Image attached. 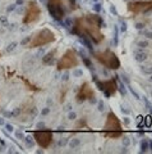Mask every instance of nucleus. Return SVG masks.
I'll return each instance as SVG.
<instances>
[{
    "label": "nucleus",
    "mask_w": 152,
    "mask_h": 154,
    "mask_svg": "<svg viewBox=\"0 0 152 154\" xmlns=\"http://www.w3.org/2000/svg\"><path fill=\"white\" fill-rule=\"evenodd\" d=\"M128 11L134 14H145L152 11V0H136L128 3Z\"/></svg>",
    "instance_id": "0eeeda50"
},
{
    "label": "nucleus",
    "mask_w": 152,
    "mask_h": 154,
    "mask_svg": "<svg viewBox=\"0 0 152 154\" xmlns=\"http://www.w3.org/2000/svg\"><path fill=\"white\" fill-rule=\"evenodd\" d=\"M147 58V55H146V53H142V51H138L136 54V59L138 60V62H142V60H145Z\"/></svg>",
    "instance_id": "ddd939ff"
},
{
    "label": "nucleus",
    "mask_w": 152,
    "mask_h": 154,
    "mask_svg": "<svg viewBox=\"0 0 152 154\" xmlns=\"http://www.w3.org/2000/svg\"><path fill=\"white\" fill-rule=\"evenodd\" d=\"M148 149H151V152H152V140L148 141Z\"/></svg>",
    "instance_id": "6ab92c4d"
},
{
    "label": "nucleus",
    "mask_w": 152,
    "mask_h": 154,
    "mask_svg": "<svg viewBox=\"0 0 152 154\" xmlns=\"http://www.w3.org/2000/svg\"><path fill=\"white\" fill-rule=\"evenodd\" d=\"M95 81H96V85H97L98 90L104 91L107 98L113 96L118 91V84H116V81L114 80V79L105 80V81H98V80L95 79Z\"/></svg>",
    "instance_id": "9b49d317"
},
{
    "label": "nucleus",
    "mask_w": 152,
    "mask_h": 154,
    "mask_svg": "<svg viewBox=\"0 0 152 154\" xmlns=\"http://www.w3.org/2000/svg\"><path fill=\"white\" fill-rule=\"evenodd\" d=\"M40 17H41V8H40V5L35 2V0L28 2L25 17H23V23H25V25H31V23H35V22L39 21Z\"/></svg>",
    "instance_id": "423d86ee"
},
{
    "label": "nucleus",
    "mask_w": 152,
    "mask_h": 154,
    "mask_svg": "<svg viewBox=\"0 0 152 154\" xmlns=\"http://www.w3.org/2000/svg\"><path fill=\"white\" fill-rule=\"evenodd\" d=\"M95 9H96V11H100V7H98V4H96V7H95Z\"/></svg>",
    "instance_id": "aec40b11"
},
{
    "label": "nucleus",
    "mask_w": 152,
    "mask_h": 154,
    "mask_svg": "<svg viewBox=\"0 0 152 154\" xmlns=\"http://www.w3.org/2000/svg\"><path fill=\"white\" fill-rule=\"evenodd\" d=\"M47 11H49L50 16L53 17L55 21H61L65 16V12L63 9V3L61 0H47Z\"/></svg>",
    "instance_id": "1a4fd4ad"
},
{
    "label": "nucleus",
    "mask_w": 152,
    "mask_h": 154,
    "mask_svg": "<svg viewBox=\"0 0 152 154\" xmlns=\"http://www.w3.org/2000/svg\"><path fill=\"white\" fill-rule=\"evenodd\" d=\"M56 40L55 33L49 30V28H42V30L37 31L36 33H33L32 37L28 38L27 42V48L33 49V48H40V46H45L47 44H51Z\"/></svg>",
    "instance_id": "7ed1b4c3"
},
{
    "label": "nucleus",
    "mask_w": 152,
    "mask_h": 154,
    "mask_svg": "<svg viewBox=\"0 0 152 154\" xmlns=\"http://www.w3.org/2000/svg\"><path fill=\"white\" fill-rule=\"evenodd\" d=\"M95 98H96L95 91L92 89V86L89 85L88 82H83L82 85H80L78 93H77V95H75V99H77L78 103H82V102H84V100H91V102H95Z\"/></svg>",
    "instance_id": "9d476101"
},
{
    "label": "nucleus",
    "mask_w": 152,
    "mask_h": 154,
    "mask_svg": "<svg viewBox=\"0 0 152 154\" xmlns=\"http://www.w3.org/2000/svg\"><path fill=\"white\" fill-rule=\"evenodd\" d=\"M79 66V58L77 51L74 49H68L61 58L56 63V68L59 71H64V69H70V68H75Z\"/></svg>",
    "instance_id": "39448f33"
},
{
    "label": "nucleus",
    "mask_w": 152,
    "mask_h": 154,
    "mask_svg": "<svg viewBox=\"0 0 152 154\" xmlns=\"http://www.w3.org/2000/svg\"><path fill=\"white\" fill-rule=\"evenodd\" d=\"M150 81H151V82H152V75H151V77H150Z\"/></svg>",
    "instance_id": "412c9836"
},
{
    "label": "nucleus",
    "mask_w": 152,
    "mask_h": 154,
    "mask_svg": "<svg viewBox=\"0 0 152 154\" xmlns=\"http://www.w3.org/2000/svg\"><path fill=\"white\" fill-rule=\"evenodd\" d=\"M145 35L147 36V38H152V31H146Z\"/></svg>",
    "instance_id": "dca6fc26"
},
{
    "label": "nucleus",
    "mask_w": 152,
    "mask_h": 154,
    "mask_svg": "<svg viewBox=\"0 0 152 154\" xmlns=\"http://www.w3.org/2000/svg\"><path fill=\"white\" fill-rule=\"evenodd\" d=\"M54 54H55V50H54V51H50L49 54H47V55L44 58V63L51 64V62H53V58H54Z\"/></svg>",
    "instance_id": "f8f14e48"
},
{
    "label": "nucleus",
    "mask_w": 152,
    "mask_h": 154,
    "mask_svg": "<svg viewBox=\"0 0 152 154\" xmlns=\"http://www.w3.org/2000/svg\"><path fill=\"white\" fill-rule=\"evenodd\" d=\"M138 46H141V48L148 46V41H139V42H138Z\"/></svg>",
    "instance_id": "2eb2a0df"
},
{
    "label": "nucleus",
    "mask_w": 152,
    "mask_h": 154,
    "mask_svg": "<svg viewBox=\"0 0 152 154\" xmlns=\"http://www.w3.org/2000/svg\"><path fill=\"white\" fill-rule=\"evenodd\" d=\"M102 134L107 139H119L123 136L121 122L114 112H109L105 126H104V130H102Z\"/></svg>",
    "instance_id": "f03ea898"
},
{
    "label": "nucleus",
    "mask_w": 152,
    "mask_h": 154,
    "mask_svg": "<svg viewBox=\"0 0 152 154\" xmlns=\"http://www.w3.org/2000/svg\"><path fill=\"white\" fill-rule=\"evenodd\" d=\"M102 18L98 14H86L74 21L73 32L80 37H88L95 42L100 44L104 40V33L101 32Z\"/></svg>",
    "instance_id": "f257e3e1"
},
{
    "label": "nucleus",
    "mask_w": 152,
    "mask_h": 154,
    "mask_svg": "<svg viewBox=\"0 0 152 154\" xmlns=\"http://www.w3.org/2000/svg\"><path fill=\"white\" fill-rule=\"evenodd\" d=\"M147 150H148V141H146V140H143L141 143V152H143V153H146Z\"/></svg>",
    "instance_id": "4468645a"
},
{
    "label": "nucleus",
    "mask_w": 152,
    "mask_h": 154,
    "mask_svg": "<svg viewBox=\"0 0 152 154\" xmlns=\"http://www.w3.org/2000/svg\"><path fill=\"white\" fill-rule=\"evenodd\" d=\"M93 57L98 63H101L104 67H106L109 69H113V71H116L119 69L120 67V60L119 58L116 57L115 53H113L111 50H104V51H97V53H93Z\"/></svg>",
    "instance_id": "20e7f679"
},
{
    "label": "nucleus",
    "mask_w": 152,
    "mask_h": 154,
    "mask_svg": "<svg viewBox=\"0 0 152 154\" xmlns=\"http://www.w3.org/2000/svg\"><path fill=\"white\" fill-rule=\"evenodd\" d=\"M145 26L142 25V23H137V28H138V30H141V28H143Z\"/></svg>",
    "instance_id": "a211bd4d"
},
{
    "label": "nucleus",
    "mask_w": 152,
    "mask_h": 154,
    "mask_svg": "<svg viewBox=\"0 0 152 154\" xmlns=\"http://www.w3.org/2000/svg\"><path fill=\"white\" fill-rule=\"evenodd\" d=\"M33 139H35V141L37 143L39 146L46 149L53 143L54 134L50 130H37V131L33 132Z\"/></svg>",
    "instance_id": "6e6552de"
},
{
    "label": "nucleus",
    "mask_w": 152,
    "mask_h": 154,
    "mask_svg": "<svg viewBox=\"0 0 152 154\" xmlns=\"http://www.w3.org/2000/svg\"><path fill=\"white\" fill-rule=\"evenodd\" d=\"M143 72H145V73H147V75H152V68H147Z\"/></svg>",
    "instance_id": "f3484780"
}]
</instances>
